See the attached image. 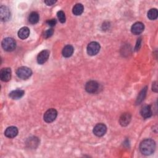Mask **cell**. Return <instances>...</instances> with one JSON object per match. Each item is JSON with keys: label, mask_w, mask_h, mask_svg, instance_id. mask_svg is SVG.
Returning <instances> with one entry per match:
<instances>
[{"label": "cell", "mask_w": 158, "mask_h": 158, "mask_svg": "<svg viewBox=\"0 0 158 158\" xmlns=\"http://www.w3.org/2000/svg\"><path fill=\"white\" fill-rule=\"evenodd\" d=\"M57 112L55 109L51 108L46 111L44 114V120L47 123L52 122L57 117Z\"/></svg>", "instance_id": "4"}, {"label": "cell", "mask_w": 158, "mask_h": 158, "mask_svg": "<svg viewBox=\"0 0 158 158\" xmlns=\"http://www.w3.org/2000/svg\"><path fill=\"white\" fill-rule=\"evenodd\" d=\"M17 134H18V129L16 127H14V126L7 127L4 131L5 136L9 138H12L15 137L17 135Z\"/></svg>", "instance_id": "12"}, {"label": "cell", "mask_w": 158, "mask_h": 158, "mask_svg": "<svg viewBox=\"0 0 158 158\" xmlns=\"http://www.w3.org/2000/svg\"><path fill=\"white\" fill-rule=\"evenodd\" d=\"M2 48L6 51H12L15 49L16 42L15 40L12 38H4L1 43Z\"/></svg>", "instance_id": "2"}, {"label": "cell", "mask_w": 158, "mask_h": 158, "mask_svg": "<svg viewBox=\"0 0 158 158\" xmlns=\"http://www.w3.org/2000/svg\"><path fill=\"white\" fill-rule=\"evenodd\" d=\"M17 75L18 76V77H19L20 78L25 80L28 78L32 74V72L31 70L27 67H25V66H22L19 67L17 72H16Z\"/></svg>", "instance_id": "3"}, {"label": "cell", "mask_w": 158, "mask_h": 158, "mask_svg": "<svg viewBox=\"0 0 158 158\" xmlns=\"http://www.w3.org/2000/svg\"><path fill=\"white\" fill-rule=\"evenodd\" d=\"M157 15H158V12H157V10L155 8L153 9H151L148 12V17L150 19V20H155L157 18Z\"/></svg>", "instance_id": "20"}, {"label": "cell", "mask_w": 158, "mask_h": 158, "mask_svg": "<svg viewBox=\"0 0 158 158\" xmlns=\"http://www.w3.org/2000/svg\"><path fill=\"white\" fill-rule=\"evenodd\" d=\"M24 91L21 89H17L12 91L9 93V97L12 99H19L24 95Z\"/></svg>", "instance_id": "13"}, {"label": "cell", "mask_w": 158, "mask_h": 158, "mask_svg": "<svg viewBox=\"0 0 158 158\" xmlns=\"http://www.w3.org/2000/svg\"><path fill=\"white\" fill-rule=\"evenodd\" d=\"M56 2V1H53V0H48V1H44V3L47 4L48 6H52Z\"/></svg>", "instance_id": "26"}, {"label": "cell", "mask_w": 158, "mask_h": 158, "mask_svg": "<svg viewBox=\"0 0 158 158\" xmlns=\"http://www.w3.org/2000/svg\"><path fill=\"white\" fill-rule=\"evenodd\" d=\"M39 20V15L36 12H32L28 17V21L31 24L36 23Z\"/></svg>", "instance_id": "19"}, {"label": "cell", "mask_w": 158, "mask_h": 158, "mask_svg": "<svg viewBox=\"0 0 158 158\" xmlns=\"http://www.w3.org/2000/svg\"><path fill=\"white\" fill-rule=\"evenodd\" d=\"M73 47L72 45H66L62 49V55L65 57H70L73 53Z\"/></svg>", "instance_id": "17"}, {"label": "cell", "mask_w": 158, "mask_h": 158, "mask_svg": "<svg viewBox=\"0 0 158 158\" xmlns=\"http://www.w3.org/2000/svg\"><path fill=\"white\" fill-rule=\"evenodd\" d=\"M144 28V24L140 22H138L135 23L131 28V33L134 35H139L141 33Z\"/></svg>", "instance_id": "10"}, {"label": "cell", "mask_w": 158, "mask_h": 158, "mask_svg": "<svg viewBox=\"0 0 158 158\" xmlns=\"http://www.w3.org/2000/svg\"><path fill=\"white\" fill-rule=\"evenodd\" d=\"M58 19L59 20L60 22L61 23H64L65 22V13L62 11V10H59L57 12V14Z\"/></svg>", "instance_id": "21"}, {"label": "cell", "mask_w": 158, "mask_h": 158, "mask_svg": "<svg viewBox=\"0 0 158 158\" xmlns=\"http://www.w3.org/2000/svg\"><path fill=\"white\" fill-rule=\"evenodd\" d=\"M46 22H47L48 25H49L50 27H54L56 24V20L52 19H50V20H47Z\"/></svg>", "instance_id": "25"}, {"label": "cell", "mask_w": 158, "mask_h": 158, "mask_svg": "<svg viewBox=\"0 0 158 158\" xmlns=\"http://www.w3.org/2000/svg\"><path fill=\"white\" fill-rule=\"evenodd\" d=\"M157 84H156V81H155V82H154L153 83H152V90L153 91H154L155 92H157Z\"/></svg>", "instance_id": "27"}, {"label": "cell", "mask_w": 158, "mask_h": 158, "mask_svg": "<svg viewBox=\"0 0 158 158\" xmlns=\"http://www.w3.org/2000/svg\"><path fill=\"white\" fill-rule=\"evenodd\" d=\"M107 131L106 126L102 123H98L93 128V133L97 136H102Z\"/></svg>", "instance_id": "6"}, {"label": "cell", "mask_w": 158, "mask_h": 158, "mask_svg": "<svg viewBox=\"0 0 158 158\" xmlns=\"http://www.w3.org/2000/svg\"><path fill=\"white\" fill-rule=\"evenodd\" d=\"M49 56V51L48 50H43L41 51L37 56V62L39 64H43L45 63Z\"/></svg>", "instance_id": "9"}, {"label": "cell", "mask_w": 158, "mask_h": 158, "mask_svg": "<svg viewBox=\"0 0 158 158\" xmlns=\"http://www.w3.org/2000/svg\"><path fill=\"white\" fill-rule=\"evenodd\" d=\"M83 10H84L83 6L80 3H77L73 7L72 12L75 15H80L83 13Z\"/></svg>", "instance_id": "18"}, {"label": "cell", "mask_w": 158, "mask_h": 158, "mask_svg": "<svg viewBox=\"0 0 158 158\" xmlns=\"http://www.w3.org/2000/svg\"><path fill=\"white\" fill-rule=\"evenodd\" d=\"M146 93V88L143 89V90L140 92V93L138 97V99H137V103L141 102L144 99Z\"/></svg>", "instance_id": "22"}, {"label": "cell", "mask_w": 158, "mask_h": 158, "mask_svg": "<svg viewBox=\"0 0 158 158\" xmlns=\"http://www.w3.org/2000/svg\"><path fill=\"white\" fill-rule=\"evenodd\" d=\"M141 114L144 118H149L152 115V110L150 106H144L141 109Z\"/></svg>", "instance_id": "14"}, {"label": "cell", "mask_w": 158, "mask_h": 158, "mask_svg": "<svg viewBox=\"0 0 158 158\" xmlns=\"http://www.w3.org/2000/svg\"><path fill=\"white\" fill-rule=\"evenodd\" d=\"M29 35H30V30L27 27H23L21 28L18 31V36L22 40H25L27 38Z\"/></svg>", "instance_id": "16"}, {"label": "cell", "mask_w": 158, "mask_h": 158, "mask_svg": "<svg viewBox=\"0 0 158 158\" xmlns=\"http://www.w3.org/2000/svg\"><path fill=\"white\" fill-rule=\"evenodd\" d=\"M10 17V12L9 9L4 6H1L0 7V19L2 21H7Z\"/></svg>", "instance_id": "11"}, {"label": "cell", "mask_w": 158, "mask_h": 158, "mask_svg": "<svg viewBox=\"0 0 158 158\" xmlns=\"http://www.w3.org/2000/svg\"><path fill=\"white\" fill-rule=\"evenodd\" d=\"M54 33V30L52 28H49L48 30H47L44 33V37L45 38H48L49 37H51L52 34Z\"/></svg>", "instance_id": "24"}, {"label": "cell", "mask_w": 158, "mask_h": 158, "mask_svg": "<svg viewBox=\"0 0 158 158\" xmlns=\"http://www.w3.org/2000/svg\"><path fill=\"white\" fill-rule=\"evenodd\" d=\"M100 50V44L96 42L92 41L89 43L87 46V52L89 56H95Z\"/></svg>", "instance_id": "5"}, {"label": "cell", "mask_w": 158, "mask_h": 158, "mask_svg": "<svg viewBox=\"0 0 158 158\" xmlns=\"http://www.w3.org/2000/svg\"><path fill=\"white\" fill-rule=\"evenodd\" d=\"M156 149V143L151 139H144L139 145V150L141 152L146 156L152 154Z\"/></svg>", "instance_id": "1"}, {"label": "cell", "mask_w": 158, "mask_h": 158, "mask_svg": "<svg viewBox=\"0 0 158 158\" xmlns=\"http://www.w3.org/2000/svg\"><path fill=\"white\" fill-rule=\"evenodd\" d=\"M99 85L96 81L91 80L86 83L85 85V89L89 93H94L98 89Z\"/></svg>", "instance_id": "7"}, {"label": "cell", "mask_w": 158, "mask_h": 158, "mask_svg": "<svg viewBox=\"0 0 158 158\" xmlns=\"http://www.w3.org/2000/svg\"><path fill=\"white\" fill-rule=\"evenodd\" d=\"M131 120V115L128 113H124L123 114L119 120L120 123L122 126H127L129 124Z\"/></svg>", "instance_id": "15"}, {"label": "cell", "mask_w": 158, "mask_h": 158, "mask_svg": "<svg viewBox=\"0 0 158 158\" xmlns=\"http://www.w3.org/2000/svg\"><path fill=\"white\" fill-rule=\"evenodd\" d=\"M0 78L3 81H8L11 78V70L10 68L6 67L1 69L0 72Z\"/></svg>", "instance_id": "8"}, {"label": "cell", "mask_w": 158, "mask_h": 158, "mask_svg": "<svg viewBox=\"0 0 158 158\" xmlns=\"http://www.w3.org/2000/svg\"><path fill=\"white\" fill-rule=\"evenodd\" d=\"M39 143L38 141V139L36 137H33V138H30L29 139V145L30 146H33V147H35V144H38Z\"/></svg>", "instance_id": "23"}]
</instances>
